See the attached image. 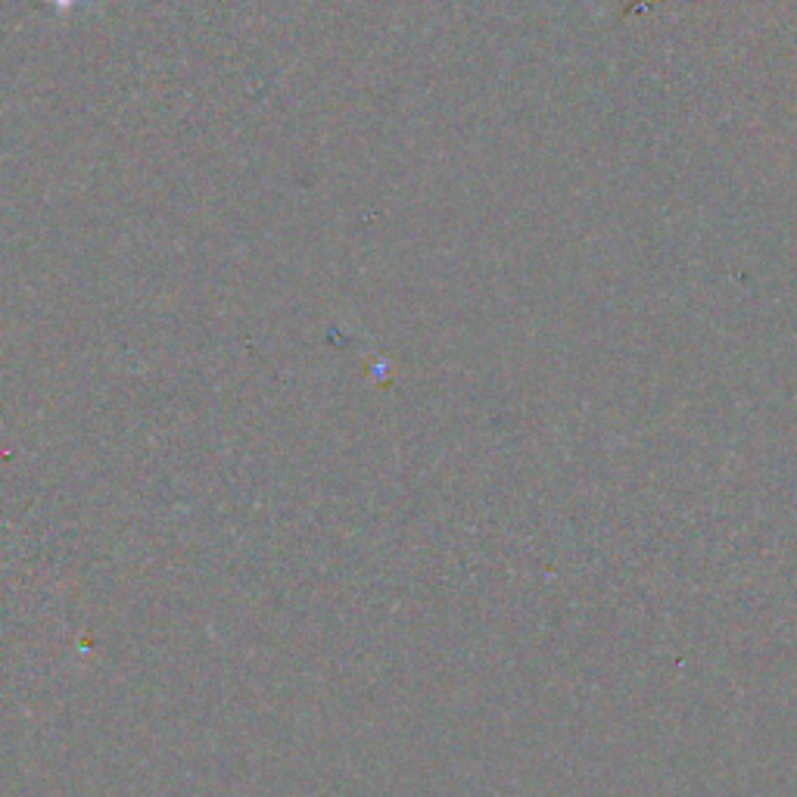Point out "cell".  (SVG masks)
I'll return each instance as SVG.
<instances>
[{
	"label": "cell",
	"instance_id": "cell-1",
	"mask_svg": "<svg viewBox=\"0 0 797 797\" xmlns=\"http://www.w3.org/2000/svg\"><path fill=\"white\" fill-rule=\"evenodd\" d=\"M53 4H60V7H69V4H75V0H53Z\"/></svg>",
	"mask_w": 797,
	"mask_h": 797
}]
</instances>
